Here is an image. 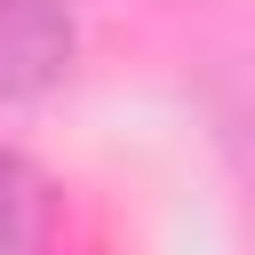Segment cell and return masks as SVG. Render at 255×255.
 <instances>
[{
    "instance_id": "cell-1",
    "label": "cell",
    "mask_w": 255,
    "mask_h": 255,
    "mask_svg": "<svg viewBox=\"0 0 255 255\" xmlns=\"http://www.w3.org/2000/svg\"><path fill=\"white\" fill-rule=\"evenodd\" d=\"M72 56L64 0H0V96H40Z\"/></svg>"
},
{
    "instance_id": "cell-2",
    "label": "cell",
    "mask_w": 255,
    "mask_h": 255,
    "mask_svg": "<svg viewBox=\"0 0 255 255\" xmlns=\"http://www.w3.org/2000/svg\"><path fill=\"white\" fill-rule=\"evenodd\" d=\"M48 223H56V199H48L40 167L16 159V151H0V255H40Z\"/></svg>"
}]
</instances>
